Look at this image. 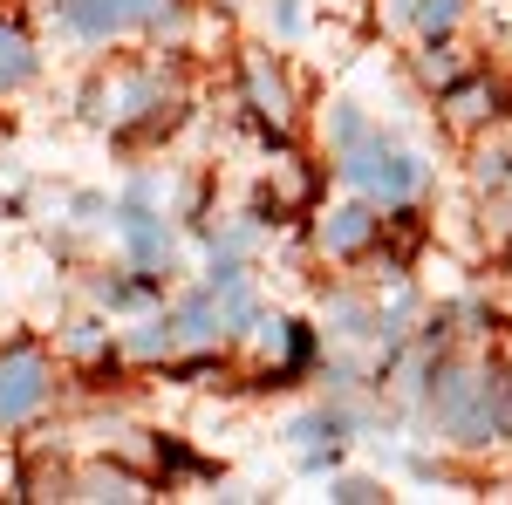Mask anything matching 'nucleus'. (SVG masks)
<instances>
[{"mask_svg":"<svg viewBox=\"0 0 512 505\" xmlns=\"http://www.w3.org/2000/svg\"><path fill=\"white\" fill-rule=\"evenodd\" d=\"M424 383H431V417L451 444H499V437H512V376L506 369L437 362Z\"/></svg>","mask_w":512,"mask_h":505,"instance_id":"f257e3e1","label":"nucleus"},{"mask_svg":"<svg viewBox=\"0 0 512 505\" xmlns=\"http://www.w3.org/2000/svg\"><path fill=\"white\" fill-rule=\"evenodd\" d=\"M342 178H349L355 192H369L376 205H410L431 171H424V157L396 151L383 130H369V137H355L349 151H342Z\"/></svg>","mask_w":512,"mask_h":505,"instance_id":"f03ea898","label":"nucleus"},{"mask_svg":"<svg viewBox=\"0 0 512 505\" xmlns=\"http://www.w3.org/2000/svg\"><path fill=\"white\" fill-rule=\"evenodd\" d=\"M48 396H55V369H48V355L28 349V342L0 349V430L41 417V410H48Z\"/></svg>","mask_w":512,"mask_h":505,"instance_id":"7ed1b4c3","label":"nucleus"},{"mask_svg":"<svg viewBox=\"0 0 512 505\" xmlns=\"http://www.w3.org/2000/svg\"><path fill=\"white\" fill-rule=\"evenodd\" d=\"M171 0H62V35L76 41H110V35H130L144 21H164Z\"/></svg>","mask_w":512,"mask_h":505,"instance_id":"20e7f679","label":"nucleus"},{"mask_svg":"<svg viewBox=\"0 0 512 505\" xmlns=\"http://www.w3.org/2000/svg\"><path fill=\"white\" fill-rule=\"evenodd\" d=\"M383 233V219L369 212V205H335L328 219H321V246L335 253V260H349V253H362L369 239Z\"/></svg>","mask_w":512,"mask_h":505,"instance_id":"39448f33","label":"nucleus"},{"mask_svg":"<svg viewBox=\"0 0 512 505\" xmlns=\"http://www.w3.org/2000/svg\"><path fill=\"white\" fill-rule=\"evenodd\" d=\"M35 69H41V55H35V41H28V28L0 14V96H14L21 82H35Z\"/></svg>","mask_w":512,"mask_h":505,"instance_id":"423d86ee","label":"nucleus"},{"mask_svg":"<svg viewBox=\"0 0 512 505\" xmlns=\"http://www.w3.org/2000/svg\"><path fill=\"white\" fill-rule=\"evenodd\" d=\"M390 14H396V21H410L424 41H437V35H451V28H458L465 0H390Z\"/></svg>","mask_w":512,"mask_h":505,"instance_id":"0eeeda50","label":"nucleus"},{"mask_svg":"<svg viewBox=\"0 0 512 505\" xmlns=\"http://www.w3.org/2000/svg\"><path fill=\"white\" fill-rule=\"evenodd\" d=\"M178 342H185V335H178V314H151V321H137V328L123 335V349L144 355V362H151V355H171Z\"/></svg>","mask_w":512,"mask_h":505,"instance_id":"6e6552de","label":"nucleus"},{"mask_svg":"<svg viewBox=\"0 0 512 505\" xmlns=\"http://www.w3.org/2000/svg\"><path fill=\"white\" fill-rule=\"evenodd\" d=\"M246 76H253V103H260V117L287 123V89H280V76H274V69H267V62H253Z\"/></svg>","mask_w":512,"mask_h":505,"instance_id":"1a4fd4ad","label":"nucleus"},{"mask_svg":"<svg viewBox=\"0 0 512 505\" xmlns=\"http://www.w3.org/2000/svg\"><path fill=\"white\" fill-rule=\"evenodd\" d=\"M328 499H342V505H355V499H383V485H369V478H342Z\"/></svg>","mask_w":512,"mask_h":505,"instance_id":"9d476101","label":"nucleus"},{"mask_svg":"<svg viewBox=\"0 0 512 505\" xmlns=\"http://www.w3.org/2000/svg\"><path fill=\"white\" fill-rule=\"evenodd\" d=\"M69 349L96 355V349H103V321H76V328H69Z\"/></svg>","mask_w":512,"mask_h":505,"instance_id":"9b49d317","label":"nucleus"}]
</instances>
